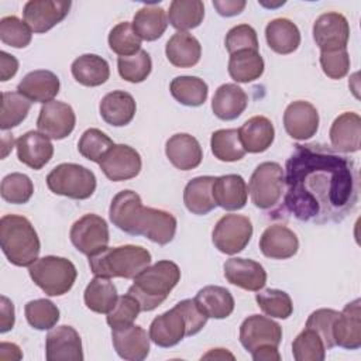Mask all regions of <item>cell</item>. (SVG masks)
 Returning a JSON list of instances; mask_svg holds the SVG:
<instances>
[{"label": "cell", "mask_w": 361, "mask_h": 361, "mask_svg": "<svg viewBox=\"0 0 361 361\" xmlns=\"http://www.w3.org/2000/svg\"><path fill=\"white\" fill-rule=\"evenodd\" d=\"M286 210L300 221H341L358 203L354 161L323 144H296L285 166Z\"/></svg>", "instance_id": "obj_1"}, {"label": "cell", "mask_w": 361, "mask_h": 361, "mask_svg": "<svg viewBox=\"0 0 361 361\" xmlns=\"http://www.w3.org/2000/svg\"><path fill=\"white\" fill-rule=\"evenodd\" d=\"M179 281V267L173 261L161 259L142 269L134 278L127 293L137 299L141 312H151L162 305Z\"/></svg>", "instance_id": "obj_2"}, {"label": "cell", "mask_w": 361, "mask_h": 361, "mask_svg": "<svg viewBox=\"0 0 361 361\" xmlns=\"http://www.w3.org/2000/svg\"><path fill=\"white\" fill-rule=\"evenodd\" d=\"M0 245L16 267H30L38 259L41 243L31 221L20 214H6L0 220Z\"/></svg>", "instance_id": "obj_3"}, {"label": "cell", "mask_w": 361, "mask_h": 361, "mask_svg": "<svg viewBox=\"0 0 361 361\" xmlns=\"http://www.w3.org/2000/svg\"><path fill=\"white\" fill-rule=\"evenodd\" d=\"M151 264V254L141 245L106 247L97 254L89 257L90 271L96 276L134 279L142 269Z\"/></svg>", "instance_id": "obj_4"}, {"label": "cell", "mask_w": 361, "mask_h": 361, "mask_svg": "<svg viewBox=\"0 0 361 361\" xmlns=\"http://www.w3.org/2000/svg\"><path fill=\"white\" fill-rule=\"evenodd\" d=\"M32 282L48 296H62L68 293L78 276L76 267L63 257L45 255L28 267Z\"/></svg>", "instance_id": "obj_5"}, {"label": "cell", "mask_w": 361, "mask_h": 361, "mask_svg": "<svg viewBox=\"0 0 361 361\" xmlns=\"http://www.w3.org/2000/svg\"><path fill=\"white\" fill-rule=\"evenodd\" d=\"M47 186L55 195L75 200H85L96 190V176L86 166L65 162L56 165L48 173Z\"/></svg>", "instance_id": "obj_6"}, {"label": "cell", "mask_w": 361, "mask_h": 361, "mask_svg": "<svg viewBox=\"0 0 361 361\" xmlns=\"http://www.w3.org/2000/svg\"><path fill=\"white\" fill-rule=\"evenodd\" d=\"M285 188V172L278 162L259 164L248 182L251 202L261 210H269L279 203Z\"/></svg>", "instance_id": "obj_7"}, {"label": "cell", "mask_w": 361, "mask_h": 361, "mask_svg": "<svg viewBox=\"0 0 361 361\" xmlns=\"http://www.w3.org/2000/svg\"><path fill=\"white\" fill-rule=\"evenodd\" d=\"M252 231V223L247 216L224 214L213 228L212 241L220 252L234 255L248 245Z\"/></svg>", "instance_id": "obj_8"}, {"label": "cell", "mask_w": 361, "mask_h": 361, "mask_svg": "<svg viewBox=\"0 0 361 361\" xmlns=\"http://www.w3.org/2000/svg\"><path fill=\"white\" fill-rule=\"evenodd\" d=\"M69 238L79 252L92 257L107 247L109 226L103 217L89 213L72 224Z\"/></svg>", "instance_id": "obj_9"}, {"label": "cell", "mask_w": 361, "mask_h": 361, "mask_svg": "<svg viewBox=\"0 0 361 361\" xmlns=\"http://www.w3.org/2000/svg\"><path fill=\"white\" fill-rule=\"evenodd\" d=\"M71 6L69 0H30L24 4L23 17L32 32L42 34L59 24Z\"/></svg>", "instance_id": "obj_10"}, {"label": "cell", "mask_w": 361, "mask_h": 361, "mask_svg": "<svg viewBox=\"0 0 361 361\" xmlns=\"http://www.w3.org/2000/svg\"><path fill=\"white\" fill-rule=\"evenodd\" d=\"M99 165L107 179L121 182L135 178L141 172L142 161L138 151L133 147L127 144H114Z\"/></svg>", "instance_id": "obj_11"}, {"label": "cell", "mask_w": 361, "mask_h": 361, "mask_svg": "<svg viewBox=\"0 0 361 361\" xmlns=\"http://www.w3.org/2000/svg\"><path fill=\"white\" fill-rule=\"evenodd\" d=\"M176 226V217L171 212L142 206L135 224V235H144L159 245H165L173 240Z\"/></svg>", "instance_id": "obj_12"}, {"label": "cell", "mask_w": 361, "mask_h": 361, "mask_svg": "<svg viewBox=\"0 0 361 361\" xmlns=\"http://www.w3.org/2000/svg\"><path fill=\"white\" fill-rule=\"evenodd\" d=\"M350 38L347 18L336 11L319 16L313 24V39L320 51L345 49Z\"/></svg>", "instance_id": "obj_13"}, {"label": "cell", "mask_w": 361, "mask_h": 361, "mask_svg": "<svg viewBox=\"0 0 361 361\" xmlns=\"http://www.w3.org/2000/svg\"><path fill=\"white\" fill-rule=\"evenodd\" d=\"M76 116L68 103L52 100L42 104L37 120L38 131L52 140L66 138L75 128Z\"/></svg>", "instance_id": "obj_14"}, {"label": "cell", "mask_w": 361, "mask_h": 361, "mask_svg": "<svg viewBox=\"0 0 361 361\" xmlns=\"http://www.w3.org/2000/svg\"><path fill=\"white\" fill-rule=\"evenodd\" d=\"M282 341V327L271 317L251 314L240 326V343L248 351L261 345L278 347Z\"/></svg>", "instance_id": "obj_15"}, {"label": "cell", "mask_w": 361, "mask_h": 361, "mask_svg": "<svg viewBox=\"0 0 361 361\" xmlns=\"http://www.w3.org/2000/svg\"><path fill=\"white\" fill-rule=\"evenodd\" d=\"M45 358L48 361H82V338L72 326L52 327L45 338Z\"/></svg>", "instance_id": "obj_16"}, {"label": "cell", "mask_w": 361, "mask_h": 361, "mask_svg": "<svg viewBox=\"0 0 361 361\" xmlns=\"http://www.w3.org/2000/svg\"><path fill=\"white\" fill-rule=\"evenodd\" d=\"M283 127L290 138L306 141L317 133L319 111L306 100L292 102L285 109Z\"/></svg>", "instance_id": "obj_17"}, {"label": "cell", "mask_w": 361, "mask_h": 361, "mask_svg": "<svg viewBox=\"0 0 361 361\" xmlns=\"http://www.w3.org/2000/svg\"><path fill=\"white\" fill-rule=\"evenodd\" d=\"M148 334L149 340L157 345L164 348L173 347L188 337V323L182 312L173 306L151 322Z\"/></svg>", "instance_id": "obj_18"}, {"label": "cell", "mask_w": 361, "mask_h": 361, "mask_svg": "<svg viewBox=\"0 0 361 361\" xmlns=\"http://www.w3.org/2000/svg\"><path fill=\"white\" fill-rule=\"evenodd\" d=\"M224 278L241 289L258 292L267 283V271L264 267L250 258L234 257L224 262Z\"/></svg>", "instance_id": "obj_19"}, {"label": "cell", "mask_w": 361, "mask_h": 361, "mask_svg": "<svg viewBox=\"0 0 361 361\" xmlns=\"http://www.w3.org/2000/svg\"><path fill=\"white\" fill-rule=\"evenodd\" d=\"M111 341L118 357L127 361H142L149 354V334L137 324L111 329Z\"/></svg>", "instance_id": "obj_20"}, {"label": "cell", "mask_w": 361, "mask_h": 361, "mask_svg": "<svg viewBox=\"0 0 361 361\" xmlns=\"http://www.w3.org/2000/svg\"><path fill=\"white\" fill-rule=\"evenodd\" d=\"M329 137L334 151L343 154L357 152L361 147V117L354 111L340 114L334 118Z\"/></svg>", "instance_id": "obj_21"}, {"label": "cell", "mask_w": 361, "mask_h": 361, "mask_svg": "<svg viewBox=\"0 0 361 361\" xmlns=\"http://www.w3.org/2000/svg\"><path fill=\"white\" fill-rule=\"evenodd\" d=\"M18 161L34 171L44 168L54 155L51 140L39 131H27L16 140Z\"/></svg>", "instance_id": "obj_22"}, {"label": "cell", "mask_w": 361, "mask_h": 361, "mask_svg": "<svg viewBox=\"0 0 361 361\" xmlns=\"http://www.w3.org/2000/svg\"><path fill=\"white\" fill-rule=\"evenodd\" d=\"M361 300L354 299L347 303L336 319L333 327L334 343L345 350L361 347Z\"/></svg>", "instance_id": "obj_23"}, {"label": "cell", "mask_w": 361, "mask_h": 361, "mask_svg": "<svg viewBox=\"0 0 361 361\" xmlns=\"http://www.w3.org/2000/svg\"><path fill=\"white\" fill-rule=\"evenodd\" d=\"M261 252L272 259H288L299 250L298 235L283 224L268 226L259 237Z\"/></svg>", "instance_id": "obj_24"}, {"label": "cell", "mask_w": 361, "mask_h": 361, "mask_svg": "<svg viewBox=\"0 0 361 361\" xmlns=\"http://www.w3.org/2000/svg\"><path fill=\"white\" fill-rule=\"evenodd\" d=\"M165 154L169 162L180 171L195 169L203 159L199 141L186 133H178L169 137L165 144Z\"/></svg>", "instance_id": "obj_25"}, {"label": "cell", "mask_w": 361, "mask_h": 361, "mask_svg": "<svg viewBox=\"0 0 361 361\" xmlns=\"http://www.w3.org/2000/svg\"><path fill=\"white\" fill-rule=\"evenodd\" d=\"M59 78L47 69H37L27 73L17 86V92L34 103H48L59 93Z\"/></svg>", "instance_id": "obj_26"}, {"label": "cell", "mask_w": 361, "mask_h": 361, "mask_svg": "<svg viewBox=\"0 0 361 361\" xmlns=\"http://www.w3.org/2000/svg\"><path fill=\"white\" fill-rule=\"evenodd\" d=\"M213 199L224 210H240L248 199V186L241 175L228 173L217 176L212 186Z\"/></svg>", "instance_id": "obj_27"}, {"label": "cell", "mask_w": 361, "mask_h": 361, "mask_svg": "<svg viewBox=\"0 0 361 361\" xmlns=\"http://www.w3.org/2000/svg\"><path fill=\"white\" fill-rule=\"evenodd\" d=\"M142 209V202L141 197L137 192L126 189L118 192L111 203H110V210H109V217L110 221L120 228L121 231L135 235V224L138 214Z\"/></svg>", "instance_id": "obj_28"}, {"label": "cell", "mask_w": 361, "mask_h": 361, "mask_svg": "<svg viewBox=\"0 0 361 361\" xmlns=\"http://www.w3.org/2000/svg\"><path fill=\"white\" fill-rule=\"evenodd\" d=\"M238 137L245 152L259 154L272 145L275 128L265 116H254L238 128Z\"/></svg>", "instance_id": "obj_29"}, {"label": "cell", "mask_w": 361, "mask_h": 361, "mask_svg": "<svg viewBox=\"0 0 361 361\" xmlns=\"http://www.w3.org/2000/svg\"><path fill=\"white\" fill-rule=\"evenodd\" d=\"M135 110L137 104L134 97L124 90H113L107 93L99 104L102 118L114 127H123L131 123Z\"/></svg>", "instance_id": "obj_30"}, {"label": "cell", "mask_w": 361, "mask_h": 361, "mask_svg": "<svg viewBox=\"0 0 361 361\" xmlns=\"http://www.w3.org/2000/svg\"><path fill=\"white\" fill-rule=\"evenodd\" d=\"M248 96L235 83H224L217 87L212 99V110L220 120H234L247 109Z\"/></svg>", "instance_id": "obj_31"}, {"label": "cell", "mask_w": 361, "mask_h": 361, "mask_svg": "<svg viewBox=\"0 0 361 361\" xmlns=\"http://www.w3.org/2000/svg\"><path fill=\"white\" fill-rule=\"evenodd\" d=\"M168 61L176 68H192L202 56V45L189 32H175L165 45Z\"/></svg>", "instance_id": "obj_32"}, {"label": "cell", "mask_w": 361, "mask_h": 361, "mask_svg": "<svg viewBox=\"0 0 361 361\" xmlns=\"http://www.w3.org/2000/svg\"><path fill=\"white\" fill-rule=\"evenodd\" d=\"M195 302L199 309L212 319H226L234 310V298L231 292L219 285H207L202 288L196 296Z\"/></svg>", "instance_id": "obj_33"}, {"label": "cell", "mask_w": 361, "mask_h": 361, "mask_svg": "<svg viewBox=\"0 0 361 361\" xmlns=\"http://www.w3.org/2000/svg\"><path fill=\"white\" fill-rule=\"evenodd\" d=\"M268 47L281 55L292 54L300 45V31L295 23L288 18H275L265 27Z\"/></svg>", "instance_id": "obj_34"}, {"label": "cell", "mask_w": 361, "mask_h": 361, "mask_svg": "<svg viewBox=\"0 0 361 361\" xmlns=\"http://www.w3.org/2000/svg\"><path fill=\"white\" fill-rule=\"evenodd\" d=\"M214 179V176L209 175L196 176L186 183L183 190V203L190 213L204 216L217 206L212 192Z\"/></svg>", "instance_id": "obj_35"}, {"label": "cell", "mask_w": 361, "mask_h": 361, "mask_svg": "<svg viewBox=\"0 0 361 361\" xmlns=\"http://www.w3.org/2000/svg\"><path fill=\"white\" fill-rule=\"evenodd\" d=\"M71 72L75 80L87 87H96L107 82L110 68L104 58L94 54H85L72 62Z\"/></svg>", "instance_id": "obj_36"}, {"label": "cell", "mask_w": 361, "mask_h": 361, "mask_svg": "<svg viewBox=\"0 0 361 361\" xmlns=\"http://www.w3.org/2000/svg\"><path fill=\"white\" fill-rule=\"evenodd\" d=\"M133 28L144 41H155L161 38L168 27V14L159 6H144L133 18Z\"/></svg>", "instance_id": "obj_37"}, {"label": "cell", "mask_w": 361, "mask_h": 361, "mask_svg": "<svg viewBox=\"0 0 361 361\" xmlns=\"http://www.w3.org/2000/svg\"><path fill=\"white\" fill-rule=\"evenodd\" d=\"M85 305L94 313L107 314L116 305L118 295L117 288L110 278L94 276L86 286L83 293Z\"/></svg>", "instance_id": "obj_38"}, {"label": "cell", "mask_w": 361, "mask_h": 361, "mask_svg": "<svg viewBox=\"0 0 361 361\" xmlns=\"http://www.w3.org/2000/svg\"><path fill=\"white\" fill-rule=\"evenodd\" d=\"M264 59L258 51L245 49L230 55L228 75L237 83H250L261 78L264 73Z\"/></svg>", "instance_id": "obj_39"}, {"label": "cell", "mask_w": 361, "mask_h": 361, "mask_svg": "<svg viewBox=\"0 0 361 361\" xmlns=\"http://www.w3.org/2000/svg\"><path fill=\"white\" fill-rule=\"evenodd\" d=\"M204 4L200 0H173L169 4L168 21L179 32H188L202 24Z\"/></svg>", "instance_id": "obj_40"}, {"label": "cell", "mask_w": 361, "mask_h": 361, "mask_svg": "<svg viewBox=\"0 0 361 361\" xmlns=\"http://www.w3.org/2000/svg\"><path fill=\"white\" fill-rule=\"evenodd\" d=\"M172 97L183 106L199 107L209 94L207 83L197 76H176L169 85Z\"/></svg>", "instance_id": "obj_41"}, {"label": "cell", "mask_w": 361, "mask_h": 361, "mask_svg": "<svg viewBox=\"0 0 361 361\" xmlns=\"http://www.w3.org/2000/svg\"><path fill=\"white\" fill-rule=\"evenodd\" d=\"M210 147L213 155L223 162H235L245 155V149L238 137V130L235 128L216 130L212 134Z\"/></svg>", "instance_id": "obj_42"}, {"label": "cell", "mask_w": 361, "mask_h": 361, "mask_svg": "<svg viewBox=\"0 0 361 361\" xmlns=\"http://www.w3.org/2000/svg\"><path fill=\"white\" fill-rule=\"evenodd\" d=\"M31 109V102L21 96L18 92H3L1 94V111L0 127L3 131L11 130L21 124Z\"/></svg>", "instance_id": "obj_43"}, {"label": "cell", "mask_w": 361, "mask_h": 361, "mask_svg": "<svg viewBox=\"0 0 361 361\" xmlns=\"http://www.w3.org/2000/svg\"><path fill=\"white\" fill-rule=\"evenodd\" d=\"M24 313L28 324L37 330H51L59 320V309L49 299L30 300Z\"/></svg>", "instance_id": "obj_44"}, {"label": "cell", "mask_w": 361, "mask_h": 361, "mask_svg": "<svg viewBox=\"0 0 361 361\" xmlns=\"http://www.w3.org/2000/svg\"><path fill=\"white\" fill-rule=\"evenodd\" d=\"M292 354L296 361H323L326 347L314 330L305 327L292 343Z\"/></svg>", "instance_id": "obj_45"}, {"label": "cell", "mask_w": 361, "mask_h": 361, "mask_svg": "<svg viewBox=\"0 0 361 361\" xmlns=\"http://www.w3.org/2000/svg\"><path fill=\"white\" fill-rule=\"evenodd\" d=\"M258 307L271 317L288 319L293 313V303L290 296L281 289H265L258 290L255 295Z\"/></svg>", "instance_id": "obj_46"}, {"label": "cell", "mask_w": 361, "mask_h": 361, "mask_svg": "<svg viewBox=\"0 0 361 361\" xmlns=\"http://www.w3.org/2000/svg\"><path fill=\"white\" fill-rule=\"evenodd\" d=\"M117 69L124 80L130 83H141L149 76L152 61L149 54L141 49L130 56H118Z\"/></svg>", "instance_id": "obj_47"}, {"label": "cell", "mask_w": 361, "mask_h": 361, "mask_svg": "<svg viewBox=\"0 0 361 361\" xmlns=\"http://www.w3.org/2000/svg\"><path fill=\"white\" fill-rule=\"evenodd\" d=\"M113 145V140L106 133L99 128H87L79 138L78 151L83 158L100 164Z\"/></svg>", "instance_id": "obj_48"}, {"label": "cell", "mask_w": 361, "mask_h": 361, "mask_svg": "<svg viewBox=\"0 0 361 361\" xmlns=\"http://www.w3.org/2000/svg\"><path fill=\"white\" fill-rule=\"evenodd\" d=\"M141 41L128 21L118 23L109 34V47L120 56H130L141 51Z\"/></svg>", "instance_id": "obj_49"}, {"label": "cell", "mask_w": 361, "mask_h": 361, "mask_svg": "<svg viewBox=\"0 0 361 361\" xmlns=\"http://www.w3.org/2000/svg\"><path fill=\"white\" fill-rule=\"evenodd\" d=\"M0 193L3 200L8 203L24 204L31 199L34 193V183L27 175L13 172L3 178Z\"/></svg>", "instance_id": "obj_50"}, {"label": "cell", "mask_w": 361, "mask_h": 361, "mask_svg": "<svg viewBox=\"0 0 361 361\" xmlns=\"http://www.w3.org/2000/svg\"><path fill=\"white\" fill-rule=\"evenodd\" d=\"M31 38V28L18 17L7 16L0 20V39L3 44L20 49L30 45Z\"/></svg>", "instance_id": "obj_51"}, {"label": "cell", "mask_w": 361, "mask_h": 361, "mask_svg": "<svg viewBox=\"0 0 361 361\" xmlns=\"http://www.w3.org/2000/svg\"><path fill=\"white\" fill-rule=\"evenodd\" d=\"M140 312H141V307L137 299L130 293H126L123 296H118L114 307L107 313L106 320L111 329L127 327L134 323Z\"/></svg>", "instance_id": "obj_52"}, {"label": "cell", "mask_w": 361, "mask_h": 361, "mask_svg": "<svg viewBox=\"0 0 361 361\" xmlns=\"http://www.w3.org/2000/svg\"><path fill=\"white\" fill-rule=\"evenodd\" d=\"M338 314L340 312L334 309H317L312 312L306 320V327L314 330L320 336L326 350H330L336 345L333 337V327Z\"/></svg>", "instance_id": "obj_53"}, {"label": "cell", "mask_w": 361, "mask_h": 361, "mask_svg": "<svg viewBox=\"0 0 361 361\" xmlns=\"http://www.w3.org/2000/svg\"><path fill=\"white\" fill-rule=\"evenodd\" d=\"M224 45L230 55L238 51H245V49L258 51L259 48L257 32L248 24H238L230 28L228 32L226 34Z\"/></svg>", "instance_id": "obj_54"}, {"label": "cell", "mask_w": 361, "mask_h": 361, "mask_svg": "<svg viewBox=\"0 0 361 361\" xmlns=\"http://www.w3.org/2000/svg\"><path fill=\"white\" fill-rule=\"evenodd\" d=\"M320 66L330 79H341L350 71V56L345 49L320 51Z\"/></svg>", "instance_id": "obj_55"}, {"label": "cell", "mask_w": 361, "mask_h": 361, "mask_svg": "<svg viewBox=\"0 0 361 361\" xmlns=\"http://www.w3.org/2000/svg\"><path fill=\"white\" fill-rule=\"evenodd\" d=\"M175 306L185 316V320L188 323V337L197 334L207 323L209 317L199 309L195 299H183L178 302Z\"/></svg>", "instance_id": "obj_56"}, {"label": "cell", "mask_w": 361, "mask_h": 361, "mask_svg": "<svg viewBox=\"0 0 361 361\" xmlns=\"http://www.w3.org/2000/svg\"><path fill=\"white\" fill-rule=\"evenodd\" d=\"M0 333H7L14 327V305L7 296L0 298Z\"/></svg>", "instance_id": "obj_57"}, {"label": "cell", "mask_w": 361, "mask_h": 361, "mask_svg": "<svg viewBox=\"0 0 361 361\" xmlns=\"http://www.w3.org/2000/svg\"><path fill=\"white\" fill-rule=\"evenodd\" d=\"M247 3L244 0H214L213 7L223 17H233L240 14L245 8Z\"/></svg>", "instance_id": "obj_58"}, {"label": "cell", "mask_w": 361, "mask_h": 361, "mask_svg": "<svg viewBox=\"0 0 361 361\" xmlns=\"http://www.w3.org/2000/svg\"><path fill=\"white\" fill-rule=\"evenodd\" d=\"M0 80L7 82L18 71V61L14 55L7 54L6 51L0 52Z\"/></svg>", "instance_id": "obj_59"}, {"label": "cell", "mask_w": 361, "mask_h": 361, "mask_svg": "<svg viewBox=\"0 0 361 361\" xmlns=\"http://www.w3.org/2000/svg\"><path fill=\"white\" fill-rule=\"evenodd\" d=\"M254 361H279L281 354L275 345H261L250 353Z\"/></svg>", "instance_id": "obj_60"}, {"label": "cell", "mask_w": 361, "mask_h": 361, "mask_svg": "<svg viewBox=\"0 0 361 361\" xmlns=\"http://www.w3.org/2000/svg\"><path fill=\"white\" fill-rule=\"evenodd\" d=\"M23 358L20 347L14 343H0V360L1 361H18Z\"/></svg>", "instance_id": "obj_61"}, {"label": "cell", "mask_w": 361, "mask_h": 361, "mask_svg": "<svg viewBox=\"0 0 361 361\" xmlns=\"http://www.w3.org/2000/svg\"><path fill=\"white\" fill-rule=\"evenodd\" d=\"M226 358L234 360V355L228 353L226 348H213L202 357V360H226Z\"/></svg>", "instance_id": "obj_62"}, {"label": "cell", "mask_w": 361, "mask_h": 361, "mask_svg": "<svg viewBox=\"0 0 361 361\" xmlns=\"http://www.w3.org/2000/svg\"><path fill=\"white\" fill-rule=\"evenodd\" d=\"M13 145H14V138H13V135L4 134V135H3V154H1L3 158L7 157L10 148L13 149Z\"/></svg>", "instance_id": "obj_63"}]
</instances>
